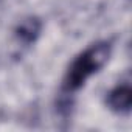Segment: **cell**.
<instances>
[{
  "mask_svg": "<svg viewBox=\"0 0 132 132\" xmlns=\"http://www.w3.org/2000/svg\"><path fill=\"white\" fill-rule=\"evenodd\" d=\"M112 53V44L109 40H100L92 45H89L84 51H81L69 65L67 73L62 81V95L65 98L72 96L79 89L84 87V84L98 73L106 62L109 61Z\"/></svg>",
  "mask_w": 132,
  "mask_h": 132,
  "instance_id": "1",
  "label": "cell"
},
{
  "mask_svg": "<svg viewBox=\"0 0 132 132\" xmlns=\"http://www.w3.org/2000/svg\"><path fill=\"white\" fill-rule=\"evenodd\" d=\"M107 107L120 115H127L132 109V89L129 82H123L115 86L107 92L106 96Z\"/></svg>",
  "mask_w": 132,
  "mask_h": 132,
  "instance_id": "2",
  "label": "cell"
},
{
  "mask_svg": "<svg viewBox=\"0 0 132 132\" xmlns=\"http://www.w3.org/2000/svg\"><path fill=\"white\" fill-rule=\"evenodd\" d=\"M40 31H42V22L37 17H27L17 23L14 30V36L20 44L28 47L37 40V37L40 36Z\"/></svg>",
  "mask_w": 132,
  "mask_h": 132,
  "instance_id": "3",
  "label": "cell"
}]
</instances>
